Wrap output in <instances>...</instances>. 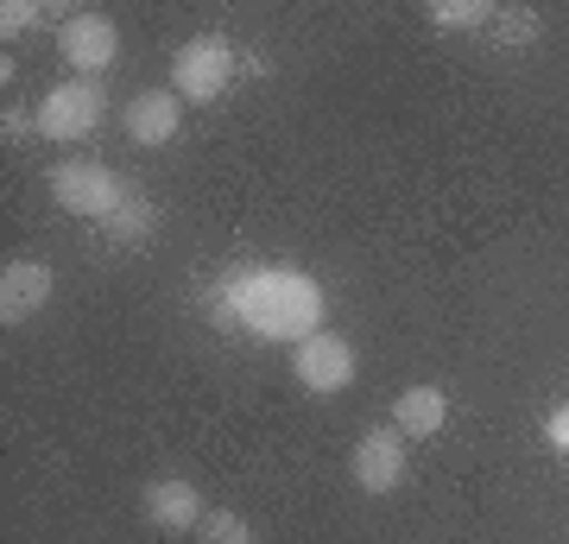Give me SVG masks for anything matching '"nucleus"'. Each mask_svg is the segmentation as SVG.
<instances>
[{
    "mask_svg": "<svg viewBox=\"0 0 569 544\" xmlns=\"http://www.w3.org/2000/svg\"><path fill=\"white\" fill-rule=\"evenodd\" d=\"M203 310L222 329H241V336H260V343H291V348L317 336V329H329L323 285L298 273V266H241L222 285H209Z\"/></svg>",
    "mask_w": 569,
    "mask_h": 544,
    "instance_id": "f257e3e1",
    "label": "nucleus"
},
{
    "mask_svg": "<svg viewBox=\"0 0 569 544\" xmlns=\"http://www.w3.org/2000/svg\"><path fill=\"white\" fill-rule=\"evenodd\" d=\"M127 197H133V184L102 159H63L51 171V202L63 216H82V222H114Z\"/></svg>",
    "mask_w": 569,
    "mask_h": 544,
    "instance_id": "f03ea898",
    "label": "nucleus"
},
{
    "mask_svg": "<svg viewBox=\"0 0 569 544\" xmlns=\"http://www.w3.org/2000/svg\"><path fill=\"white\" fill-rule=\"evenodd\" d=\"M108 121V89L89 77H63L58 89H44L39 108H32V127H39V140H89L96 127Z\"/></svg>",
    "mask_w": 569,
    "mask_h": 544,
    "instance_id": "7ed1b4c3",
    "label": "nucleus"
},
{
    "mask_svg": "<svg viewBox=\"0 0 569 544\" xmlns=\"http://www.w3.org/2000/svg\"><path fill=\"white\" fill-rule=\"evenodd\" d=\"M234 44L222 32H197V39L178 44V58H171V96L178 101H222L234 89Z\"/></svg>",
    "mask_w": 569,
    "mask_h": 544,
    "instance_id": "20e7f679",
    "label": "nucleus"
},
{
    "mask_svg": "<svg viewBox=\"0 0 569 544\" xmlns=\"http://www.w3.org/2000/svg\"><path fill=\"white\" fill-rule=\"evenodd\" d=\"M291 374H298L305 393L336 399V393L355 386V343H348L342 329H317V336H305V343L291 348Z\"/></svg>",
    "mask_w": 569,
    "mask_h": 544,
    "instance_id": "39448f33",
    "label": "nucleus"
},
{
    "mask_svg": "<svg viewBox=\"0 0 569 544\" xmlns=\"http://www.w3.org/2000/svg\"><path fill=\"white\" fill-rule=\"evenodd\" d=\"M406 468H411V449H406V437H399L392 424H367L361 437H355L348 475H355L361 494H392V487L406 482Z\"/></svg>",
    "mask_w": 569,
    "mask_h": 544,
    "instance_id": "423d86ee",
    "label": "nucleus"
},
{
    "mask_svg": "<svg viewBox=\"0 0 569 544\" xmlns=\"http://www.w3.org/2000/svg\"><path fill=\"white\" fill-rule=\"evenodd\" d=\"M58 51H63V63H70L77 77L102 82V70L121 58V26L108 20V13H63Z\"/></svg>",
    "mask_w": 569,
    "mask_h": 544,
    "instance_id": "0eeeda50",
    "label": "nucleus"
},
{
    "mask_svg": "<svg viewBox=\"0 0 569 544\" xmlns=\"http://www.w3.org/2000/svg\"><path fill=\"white\" fill-rule=\"evenodd\" d=\"M140 513L159 525V532H197V525L209 520L203 487L183 482V475H159V482H146L140 487Z\"/></svg>",
    "mask_w": 569,
    "mask_h": 544,
    "instance_id": "6e6552de",
    "label": "nucleus"
},
{
    "mask_svg": "<svg viewBox=\"0 0 569 544\" xmlns=\"http://www.w3.org/2000/svg\"><path fill=\"white\" fill-rule=\"evenodd\" d=\"M51 291H58V279H51L44 260H7L0 266V323H7V329L32 323L44 304H51Z\"/></svg>",
    "mask_w": 569,
    "mask_h": 544,
    "instance_id": "1a4fd4ad",
    "label": "nucleus"
},
{
    "mask_svg": "<svg viewBox=\"0 0 569 544\" xmlns=\"http://www.w3.org/2000/svg\"><path fill=\"white\" fill-rule=\"evenodd\" d=\"M121 127H127V140L146 146V152H159V146L178 140V127H183V101L171 96V89H140V96L121 108Z\"/></svg>",
    "mask_w": 569,
    "mask_h": 544,
    "instance_id": "9d476101",
    "label": "nucleus"
},
{
    "mask_svg": "<svg viewBox=\"0 0 569 544\" xmlns=\"http://www.w3.org/2000/svg\"><path fill=\"white\" fill-rule=\"evenodd\" d=\"M449 424V393L443 386H406L399 405H392V431L406 437V444H425Z\"/></svg>",
    "mask_w": 569,
    "mask_h": 544,
    "instance_id": "9b49d317",
    "label": "nucleus"
},
{
    "mask_svg": "<svg viewBox=\"0 0 569 544\" xmlns=\"http://www.w3.org/2000/svg\"><path fill=\"white\" fill-rule=\"evenodd\" d=\"M152 228H159V209L133 190V197L121 202V216L108 222V241H114V247H146V241H152Z\"/></svg>",
    "mask_w": 569,
    "mask_h": 544,
    "instance_id": "f8f14e48",
    "label": "nucleus"
},
{
    "mask_svg": "<svg viewBox=\"0 0 569 544\" xmlns=\"http://www.w3.org/2000/svg\"><path fill=\"white\" fill-rule=\"evenodd\" d=\"M425 13H430V26H443V32H481L500 7H488V0H430Z\"/></svg>",
    "mask_w": 569,
    "mask_h": 544,
    "instance_id": "ddd939ff",
    "label": "nucleus"
},
{
    "mask_svg": "<svg viewBox=\"0 0 569 544\" xmlns=\"http://www.w3.org/2000/svg\"><path fill=\"white\" fill-rule=\"evenodd\" d=\"M197 538H203V544H260V538H253V525H247L234 506H216V513L197 525Z\"/></svg>",
    "mask_w": 569,
    "mask_h": 544,
    "instance_id": "4468645a",
    "label": "nucleus"
},
{
    "mask_svg": "<svg viewBox=\"0 0 569 544\" xmlns=\"http://www.w3.org/2000/svg\"><path fill=\"white\" fill-rule=\"evenodd\" d=\"M39 20H51V7H39V0H7V7H0V32H7V39L32 32Z\"/></svg>",
    "mask_w": 569,
    "mask_h": 544,
    "instance_id": "2eb2a0df",
    "label": "nucleus"
},
{
    "mask_svg": "<svg viewBox=\"0 0 569 544\" xmlns=\"http://www.w3.org/2000/svg\"><path fill=\"white\" fill-rule=\"evenodd\" d=\"M493 20H500L507 44H531V39H538V13H531V7H519V13H493Z\"/></svg>",
    "mask_w": 569,
    "mask_h": 544,
    "instance_id": "dca6fc26",
    "label": "nucleus"
},
{
    "mask_svg": "<svg viewBox=\"0 0 569 544\" xmlns=\"http://www.w3.org/2000/svg\"><path fill=\"white\" fill-rule=\"evenodd\" d=\"M545 444L557 449V456H569V405H557V412L545 418Z\"/></svg>",
    "mask_w": 569,
    "mask_h": 544,
    "instance_id": "f3484780",
    "label": "nucleus"
}]
</instances>
